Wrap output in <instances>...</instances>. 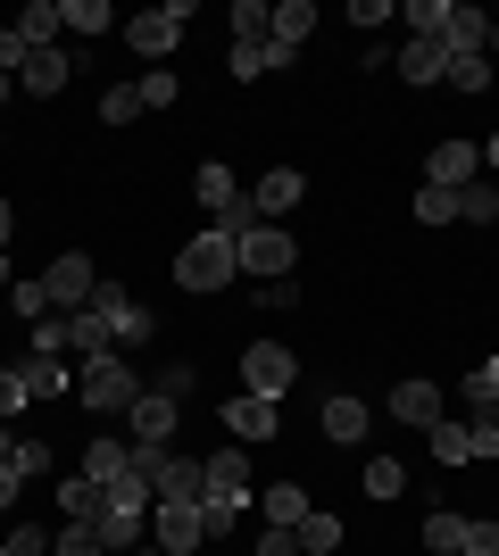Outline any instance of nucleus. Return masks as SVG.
Returning a JSON list of instances; mask_svg holds the SVG:
<instances>
[{
  "mask_svg": "<svg viewBox=\"0 0 499 556\" xmlns=\"http://www.w3.org/2000/svg\"><path fill=\"white\" fill-rule=\"evenodd\" d=\"M59 25H75V34H109V9H100V0H59Z\"/></svg>",
  "mask_w": 499,
  "mask_h": 556,
  "instance_id": "obj_39",
  "label": "nucleus"
},
{
  "mask_svg": "<svg viewBox=\"0 0 499 556\" xmlns=\"http://www.w3.org/2000/svg\"><path fill=\"white\" fill-rule=\"evenodd\" d=\"M400 490H408V473H400L391 457H375V465H366V498H375V507H391Z\"/></svg>",
  "mask_w": 499,
  "mask_h": 556,
  "instance_id": "obj_34",
  "label": "nucleus"
},
{
  "mask_svg": "<svg viewBox=\"0 0 499 556\" xmlns=\"http://www.w3.org/2000/svg\"><path fill=\"white\" fill-rule=\"evenodd\" d=\"M316 34V9L309 0H284V9H275V25H266V42H284V50H300Z\"/></svg>",
  "mask_w": 499,
  "mask_h": 556,
  "instance_id": "obj_20",
  "label": "nucleus"
},
{
  "mask_svg": "<svg viewBox=\"0 0 499 556\" xmlns=\"http://www.w3.org/2000/svg\"><path fill=\"white\" fill-rule=\"evenodd\" d=\"M75 399H84V407H100V416H125V407L142 399V382H134V366L109 349V357H84V374H75Z\"/></svg>",
  "mask_w": 499,
  "mask_h": 556,
  "instance_id": "obj_2",
  "label": "nucleus"
},
{
  "mask_svg": "<svg viewBox=\"0 0 499 556\" xmlns=\"http://www.w3.org/2000/svg\"><path fill=\"white\" fill-rule=\"evenodd\" d=\"M92 307L109 316V341H117V349H142L150 332H159V316H150L142 300H125L117 282H100V291H92Z\"/></svg>",
  "mask_w": 499,
  "mask_h": 556,
  "instance_id": "obj_7",
  "label": "nucleus"
},
{
  "mask_svg": "<svg viewBox=\"0 0 499 556\" xmlns=\"http://www.w3.org/2000/svg\"><path fill=\"white\" fill-rule=\"evenodd\" d=\"M234 250H241V275H259V282H291V266H300V241L284 225H250Z\"/></svg>",
  "mask_w": 499,
  "mask_h": 556,
  "instance_id": "obj_3",
  "label": "nucleus"
},
{
  "mask_svg": "<svg viewBox=\"0 0 499 556\" xmlns=\"http://www.w3.org/2000/svg\"><path fill=\"white\" fill-rule=\"evenodd\" d=\"M67 349H75V357H109V349H117V341H109V316H100V307L67 316Z\"/></svg>",
  "mask_w": 499,
  "mask_h": 556,
  "instance_id": "obj_19",
  "label": "nucleus"
},
{
  "mask_svg": "<svg viewBox=\"0 0 499 556\" xmlns=\"http://www.w3.org/2000/svg\"><path fill=\"white\" fill-rule=\"evenodd\" d=\"M150 391H159V399H175V407H184V399H191V366H166L159 382H150Z\"/></svg>",
  "mask_w": 499,
  "mask_h": 556,
  "instance_id": "obj_50",
  "label": "nucleus"
},
{
  "mask_svg": "<svg viewBox=\"0 0 499 556\" xmlns=\"http://www.w3.org/2000/svg\"><path fill=\"white\" fill-rule=\"evenodd\" d=\"M291 540H300V556H325V548H341V515L309 507V515H300V532H291Z\"/></svg>",
  "mask_w": 499,
  "mask_h": 556,
  "instance_id": "obj_27",
  "label": "nucleus"
},
{
  "mask_svg": "<svg viewBox=\"0 0 499 556\" xmlns=\"http://www.w3.org/2000/svg\"><path fill=\"white\" fill-rule=\"evenodd\" d=\"M209 490H225V498H241V507H250V457H241V448L209 457Z\"/></svg>",
  "mask_w": 499,
  "mask_h": 556,
  "instance_id": "obj_24",
  "label": "nucleus"
},
{
  "mask_svg": "<svg viewBox=\"0 0 499 556\" xmlns=\"http://www.w3.org/2000/svg\"><path fill=\"white\" fill-rule=\"evenodd\" d=\"M0 548H9V556H42L50 532H42V523H9V540H0Z\"/></svg>",
  "mask_w": 499,
  "mask_h": 556,
  "instance_id": "obj_47",
  "label": "nucleus"
},
{
  "mask_svg": "<svg viewBox=\"0 0 499 556\" xmlns=\"http://www.w3.org/2000/svg\"><path fill=\"white\" fill-rule=\"evenodd\" d=\"M184 17H191V0H159V9H142V17L125 25V42L142 50V59H166V50L184 42Z\"/></svg>",
  "mask_w": 499,
  "mask_h": 556,
  "instance_id": "obj_6",
  "label": "nucleus"
},
{
  "mask_svg": "<svg viewBox=\"0 0 499 556\" xmlns=\"http://www.w3.org/2000/svg\"><path fill=\"white\" fill-rule=\"evenodd\" d=\"M291 382H300V357H291L284 341H250L241 349V391L250 399H284Z\"/></svg>",
  "mask_w": 499,
  "mask_h": 556,
  "instance_id": "obj_5",
  "label": "nucleus"
},
{
  "mask_svg": "<svg viewBox=\"0 0 499 556\" xmlns=\"http://www.w3.org/2000/svg\"><path fill=\"white\" fill-rule=\"evenodd\" d=\"M259 515L275 523V532H300V515H309V490H300V482H275V490H259Z\"/></svg>",
  "mask_w": 499,
  "mask_h": 556,
  "instance_id": "obj_16",
  "label": "nucleus"
},
{
  "mask_svg": "<svg viewBox=\"0 0 499 556\" xmlns=\"http://www.w3.org/2000/svg\"><path fill=\"white\" fill-rule=\"evenodd\" d=\"M241 515H250L241 498H225V490H200V532H209V540H225V532L241 523Z\"/></svg>",
  "mask_w": 499,
  "mask_h": 556,
  "instance_id": "obj_29",
  "label": "nucleus"
},
{
  "mask_svg": "<svg viewBox=\"0 0 499 556\" xmlns=\"http://www.w3.org/2000/svg\"><path fill=\"white\" fill-rule=\"evenodd\" d=\"M34 357H67V316H42V325H34Z\"/></svg>",
  "mask_w": 499,
  "mask_h": 556,
  "instance_id": "obj_46",
  "label": "nucleus"
},
{
  "mask_svg": "<svg viewBox=\"0 0 499 556\" xmlns=\"http://www.w3.org/2000/svg\"><path fill=\"white\" fill-rule=\"evenodd\" d=\"M9 291H17V316H25V325H42V316H50V291H42V275H34V282H9Z\"/></svg>",
  "mask_w": 499,
  "mask_h": 556,
  "instance_id": "obj_44",
  "label": "nucleus"
},
{
  "mask_svg": "<svg viewBox=\"0 0 499 556\" xmlns=\"http://www.w3.org/2000/svg\"><path fill=\"white\" fill-rule=\"evenodd\" d=\"M9 232H17V225H9V200H0V250H9Z\"/></svg>",
  "mask_w": 499,
  "mask_h": 556,
  "instance_id": "obj_54",
  "label": "nucleus"
},
{
  "mask_svg": "<svg viewBox=\"0 0 499 556\" xmlns=\"http://www.w3.org/2000/svg\"><path fill=\"white\" fill-rule=\"evenodd\" d=\"M109 498H117V507H159V498H150V482L134 473V465H125L117 482H109Z\"/></svg>",
  "mask_w": 499,
  "mask_h": 556,
  "instance_id": "obj_45",
  "label": "nucleus"
},
{
  "mask_svg": "<svg viewBox=\"0 0 499 556\" xmlns=\"http://www.w3.org/2000/svg\"><path fill=\"white\" fill-rule=\"evenodd\" d=\"M42 291H50V316H84V307H92V291H100L92 257H84V250L50 257V266H42Z\"/></svg>",
  "mask_w": 499,
  "mask_h": 556,
  "instance_id": "obj_4",
  "label": "nucleus"
},
{
  "mask_svg": "<svg viewBox=\"0 0 499 556\" xmlns=\"http://www.w3.org/2000/svg\"><path fill=\"white\" fill-rule=\"evenodd\" d=\"M125 465H134V448H125V441H109V432H100V441H92V448H84V473H92V482H100V490L117 482Z\"/></svg>",
  "mask_w": 499,
  "mask_h": 556,
  "instance_id": "obj_23",
  "label": "nucleus"
},
{
  "mask_svg": "<svg viewBox=\"0 0 499 556\" xmlns=\"http://www.w3.org/2000/svg\"><path fill=\"white\" fill-rule=\"evenodd\" d=\"M9 448H17V432H9V424H0V465H9Z\"/></svg>",
  "mask_w": 499,
  "mask_h": 556,
  "instance_id": "obj_55",
  "label": "nucleus"
},
{
  "mask_svg": "<svg viewBox=\"0 0 499 556\" xmlns=\"http://www.w3.org/2000/svg\"><path fill=\"white\" fill-rule=\"evenodd\" d=\"M458 391H466V407H475V424H491V416H499V357H475Z\"/></svg>",
  "mask_w": 499,
  "mask_h": 556,
  "instance_id": "obj_15",
  "label": "nucleus"
},
{
  "mask_svg": "<svg viewBox=\"0 0 499 556\" xmlns=\"http://www.w3.org/2000/svg\"><path fill=\"white\" fill-rule=\"evenodd\" d=\"M150 540H159V556L209 548V532H200V507H184V498H159V507H150Z\"/></svg>",
  "mask_w": 499,
  "mask_h": 556,
  "instance_id": "obj_8",
  "label": "nucleus"
},
{
  "mask_svg": "<svg viewBox=\"0 0 499 556\" xmlns=\"http://www.w3.org/2000/svg\"><path fill=\"white\" fill-rule=\"evenodd\" d=\"M25 407H34V399H25V374H17V366H0V424H17Z\"/></svg>",
  "mask_w": 499,
  "mask_h": 556,
  "instance_id": "obj_41",
  "label": "nucleus"
},
{
  "mask_svg": "<svg viewBox=\"0 0 499 556\" xmlns=\"http://www.w3.org/2000/svg\"><path fill=\"white\" fill-rule=\"evenodd\" d=\"M475 175H483V150H475V141H441V150L425 159V184H441V191H466Z\"/></svg>",
  "mask_w": 499,
  "mask_h": 556,
  "instance_id": "obj_12",
  "label": "nucleus"
},
{
  "mask_svg": "<svg viewBox=\"0 0 499 556\" xmlns=\"http://www.w3.org/2000/svg\"><path fill=\"white\" fill-rule=\"evenodd\" d=\"M483 59H499V17H491V42H483Z\"/></svg>",
  "mask_w": 499,
  "mask_h": 556,
  "instance_id": "obj_56",
  "label": "nucleus"
},
{
  "mask_svg": "<svg viewBox=\"0 0 499 556\" xmlns=\"http://www.w3.org/2000/svg\"><path fill=\"white\" fill-rule=\"evenodd\" d=\"M0 556H9V548H0Z\"/></svg>",
  "mask_w": 499,
  "mask_h": 556,
  "instance_id": "obj_60",
  "label": "nucleus"
},
{
  "mask_svg": "<svg viewBox=\"0 0 499 556\" xmlns=\"http://www.w3.org/2000/svg\"><path fill=\"white\" fill-rule=\"evenodd\" d=\"M59 84H67V59H59V50H34V59H25V75H17V92H59Z\"/></svg>",
  "mask_w": 499,
  "mask_h": 556,
  "instance_id": "obj_28",
  "label": "nucleus"
},
{
  "mask_svg": "<svg viewBox=\"0 0 499 556\" xmlns=\"http://www.w3.org/2000/svg\"><path fill=\"white\" fill-rule=\"evenodd\" d=\"M291 59H300V50H284V42H234V59H225V67H234L241 84H250V75H275V67H291Z\"/></svg>",
  "mask_w": 499,
  "mask_h": 556,
  "instance_id": "obj_18",
  "label": "nucleus"
},
{
  "mask_svg": "<svg viewBox=\"0 0 499 556\" xmlns=\"http://www.w3.org/2000/svg\"><path fill=\"white\" fill-rule=\"evenodd\" d=\"M134 92H142V109H175V100H184V84H175L166 67H150L142 84H134Z\"/></svg>",
  "mask_w": 499,
  "mask_h": 556,
  "instance_id": "obj_40",
  "label": "nucleus"
},
{
  "mask_svg": "<svg viewBox=\"0 0 499 556\" xmlns=\"http://www.w3.org/2000/svg\"><path fill=\"white\" fill-rule=\"evenodd\" d=\"M216 424H225V432H234L241 448H259V441H275V432H284L275 399H250V391H241V399H225V416H216Z\"/></svg>",
  "mask_w": 499,
  "mask_h": 556,
  "instance_id": "obj_11",
  "label": "nucleus"
},
{
  "mask_svg": "<svg viewBox=\"0 0 499 556\" xmlns=\"http://www.w3.org/2000/svg\"><path fill=\"white\" fill-rule=\"evenodd\" d=\"M325 441H341V448L366 441V407L358 399H325Z\"/></svg>",
  "mask_w": 499,
  "mask_h": 556,
  "instance_id": "obj_22",
  "label": "nucleus"
},
{
  "mask_svg": "<svg viewBox=\"0 0 499 556\" xmlns=\"http://www.w3.org/2000/svg\"><path fill=\"white\" fill-rule=\"evenodd\" d=\"M425 448H433L441 465H466V424H450V416H441V424L425 432Z\"/></svg>",
  "mask_w": 499,
  "mask_h": 556,
  "instance_id": "obj_38",
  "label": "nucleus"
},
{
  "mask_svg": "<svg viewBox=\"0 0 499 556\" xmlns=\"http://www.w3.org/2000/svg\"><path fill=\"white\" fill-rule=\"evenodd\" d=\"M9 282H17V275H9V250H0V291H9Z\"/></svg>",
  "mask_w": 499,
  "mask_h": 556,
  "instance_id": "obj_58",
  "label": "nucleus"
},
{
  "mask_svg": "<svg viewBox=\"0 0 499 556\" xmlns=\"http://www.w3.org/2000/svg\"><path fill=\"white\" fill-rule=\"evenodd\" d=\"M475 457H499V416L491 424H466V465Z\"/></svg>",
  "mask_w": 499,
  "mask_h": 556,
  "instance_id": "obj_48",
  "label": "nucleus"
},
{
  "mask_svg": "<svg viewBox=\"0 0 499 556\" xmlns=\"http://www.w3.org/2000/svg\"><path fill=\"white\" fill-rule=\"evenodd\" d=\"M17 490H25V473H17V465H0V515L17 507Z\"/></svg>",
  "mask_w": 499,
  "mask_h": 556,
  "instance_id": "obj_52",
  "label": "nucleus"
},
{
  "mask_svg": "<svg viewBox=\"0 0 499 556\" xmlns=\"http://www.w3.org/2000/svg\"><path fill=\"white\" fill-rule=\"evenodd\" d=\"M391 416L433 432V424H441V391H433V382H400V391H391Z\"/></svg>",
  "mask_w": 499,
  "mask_h": 556,
  "instance_id": "obj_14",
  "label": "nucleus"
},
{
  "mask_svg": "<svg viewBox=\"0 0 499 556\" xmlns=\"http://www.w3.org/2000/svg\"><path fill=\"white\" fill-rule=\"evenodd\" d=\"M259 556H300V540H291V532H275V523H266V532H259Z\"/></svg>",
  "mask_w": 499,
  "mask_h": 556,
  "instance_id": "obj_51",
  "label": "nucleus"
},
{
  "mask_svg": "<svg viewBox=\"0 0 499 556\" xmlns=\"http://www.w3.org/2000/svg\"><path fill=\"white\" fill-rule=\"evenodd\" d=\"M134 556H159V548H134Z\"/></svg>",
  "mask_w": 499,
  "mask_h": 556,
  "instance_id": "obj_59",
  "label": "nucleus"
},
{
  "mask_svg": "<svg viewBox=\"0 0 499 556\" xmlns=\"http://www.w3.org/2000/svg\"><path fill=\"white\" fill-rule=\"evenodd\" d=\"M391 67H400L408 84H441V75H450V50H433V42H408L400 59H391Z\"/></svg>",
  "mask_w": 499,
  "mask_h": 556,
  "instance_id": "obj_21",
  "label": "nucleus"
},
{
  "mask_svg": "<svg viewBox=\"0 0 499 556\" xmlns=\"http://www.w3.org/2000/svg\"><path fill=\"white\" fill-rule=\"evenodd\" d=\"M458 540H466V515H450V507L425 515V548H433V556H458Z\"/></svg>",
  "mask_w": 499,
  "mask_h": 556,
  "instance_id": "obj_32",
  "label": "nucleus"
},
{
  "mask_svg": "<svg viewBox=\"0 0 499 556\" xmlns=\"http://www.w3.org/2000/svg\"><path fill=\"white\" fill-rule=\"evenodd\" d=\"M25 399H59V391H67V374H59V357H25Z\"/></svg>",
  "mask_w": 499,
  "mask_h": 556,
  "instance_id": "obj_31",
  "label": "nucleus"
},
{
  "mask_svg": "<svg viewBox=\"0 0 499 556\" xmlns=\"http://www.w3.org/2000/svg\"><path fill=\"white\" fill-rule=\"evenodd\" d=\"M134 116H142V92H134V84H109V92H100V125H134Z\"/></svg>",
  "mask_w": 499,
  "mask_h": 556,
  "instance_id": "obj_36",
  "label": "nucleus"
},
{
  "mask_svg": "<svg viewBox=\"0 0 499 556\" xmlns=\"http://www.w3.org/2000/svg\"><path fill=\"white\" fill-rule=\"evenodd\" d=\"M483 166H491V184H499V134H491V141H483Z\"/></svg>",
  "mask_w": 499,
  "mask_h": 556,
  "instance_id": "obj_53",
  "label": "nucleus"
},
{
  "mask_svg": "<svg viewBox=\"0 0 499 556\" xmlns=\"http://www.w3.org/2000/svg\"><path fill=\"white\" fill-rule=\"evenodd\" d=\"M125 424H134V448H175V424H184V407L159 391H142L134 407H125Z\"/></svg>",
  "mask_w": 499,
  "mask_h": 556,
  "instance_id": "obj_10",
  "label": "nucleus"
},
{
  "mask_svg": "<svg viewBox=\"0 0 499 556\" xmlns=\"http://www.w3.org/2000/svg\"><path fill=\"white\" fill-rule=\"evenodd\" d=\"M441 84H450V92H491V59H450V75H441Z\"/></svg>",
  "mask_w": 499,
  "mask_h": 556,
  "instance_id": "obj_33",
  "label": "nucleus"
},
{
  "mask_svg": "<svg viewBox=\"0 0 499 556\" xmlns=\"http://www.w3.org/2000/svg\"><path fill=\"white\" fill-rule=\"evenodd\" d=\"M92 532H100V548L109 556H134L150 540V507H117L109 490H100V515H92Z\"/></svg>",
  "mask_w": 499,
  "mask_h": 556,
  "instance_id": "obj_9",
  "label": "nucleus"
},
{
  "mask_svg": "<svg viewBox=\"0 0 499 556\" xmlns=\"http://www.w3.org/2000/svg\"><path fill=\"white\" fill-rule=\"evenodd\" d=\"M50 556H109V548H100V532H92V523H67Z\"/></svg>",
  "mask_w": 499,
  "mask_h": 556,
  "instance_id": "obj_43",
  "label": "nucleus"
},
{
  "mask_svg": "<svg viewBox=\"0 0 499 556\" xmlns=\"http://www.w3.org/2000/svg\"><path fill=\"white\" fill-rule=\"evenodd\" d=\"M266 25H275L266 0H234V42H266Z\"/></svg>",
  "mask_w": 499,
  "mask_h": 556,
  "instance_id": "obj_35",
  "label": "nucleus"
},
{
  "mask_svg": "<svg viewBox=\"0 0 499 556\" xmlns=\"http://www.w3.org/2000/svg\"><path fill=\"white\" fill-rule=\"evenodd\" d=\"M416 225H458V191L425 184V191H416Z\"/></svg>",
  "mask_w": 499,
  "mask_h": 556,
  "instance_id": "obj_37",
  "label": "nucleus"
},
{
  "mask_svg": "<svg viewBox=\"0 0 499 556\" xmlns=\"http://www.w3.org/2000/svg\"><path fill=\"white\" fill-rule=\"evenodd\" d=\"M9 465H17L25 482H42V473H50V441H17V448H9Z\"/></svg>",
  "mask_w": 499,
  "mask_h": 556,
  "instance_id": "obj_42",
  "label": "nucleus"
},
{
  "mask_svg": "<svg viewBox=\"0 0 499 556\" xmlns=\"http://www.w3.org/2000/svg\"><path fill=\"white\" fill-rule=\"evenodd\" d=\"M59 515H67V523H92L100 515V482L92 473H67V482H59Z\"/></svg>",
  "mask_w": 499,
  "mask_h": 556,
  "instance_id": "obj_25",
  "label": "nucleus"
},
{
  "mask_svg": "<svg viewBox=\"0 0 499 556\" xmlns=\"http://www.w3.org/2000/svg\"><path fill=\"white\" fill-rule=\"evenodd\" d=\"M17 34H25V50H50V34H59V9H50V0H25V9H17Z\"/></svg>",
  "mask_w": 499,
  "mask_h": 556,
  "instance_id": "obj_30",
  "label": "nucleus"
},
{
  "mask_svg": "<svg viewBox=\"0 0 499 556\" xmlns=\"http://www.w3.org/2000/svg\"><path fill=\"white\" fill-rule=\"evenodd\" d=\"M458 225H499V184L491 175H475V184L458 191Z\"/></svg>",
  "mask_w": 499,
  "mask_h": 556,
  "instance_id": "obj_26",
  "label": "nucleus"
},
{
  "mask_svg": "<svg viewBox=\"0 0 499 556\" xmlns=\"http://www.w3.org/2000/svg\"><path fill=\"white\" fill-rule=\"evenodd\" d=\"M191 191H200V208H209V225H216V216H225V208H234V200H241V184H234V166H200V175H191Z\"/></svg>",
  "mask_w": 499,
  "mask_h": 556,
  "instance_id": "obj_17",
  "label": "nucleus"
},
{
  "mask_svg": "<svg viewBox=\"0 0 499 556\" xmlns=\"http://www.w3.org/2000/svg\"><path fill=\"white\" fill-rule=\"evenodd\" d=\"M234 275H241V250H234L225 225H200L184 241V257H175V282H184V291H225Z\"/></svg>",
  "mask_w": 499,
  "mask_h": 556,
  "instance_id": "obj_1",
  "label": "nucleus"
},
{
  "mask_svg": "<svg viewBox=\"0 0 499 556\" xmlns=\"http://www.w3.org/2000/svg\"><path fill=\"white\" fill-rule=\"evenodd\" d=\"M9 92H17V75H0V109H9Z\"/></svg>",
  "mask_w": 499,
  "mask_h": 556,
  "instance_id": "obj_57",
  "label": "nucleus"
},
{
  "mask_svg": "<svg viewBox=\"0 0 499 556\" xmlns=\"http://www.w3.org/2000/svg\"><path fill=\"white\" fill-rule=\"evenodd\" d=\"M458 556H499V523H466V540H458Z\"/></svg>",
  "mask_w": 499,
  "mask_h": 556,
  "instance_id": "obj_49",
  "label": "nucleus"
},
{
  "mask_svg": "<svg viewBox=\"0 0 499 556\" xmlns=\"http://www.w3.org/2000/svg\"><path fill=\"white\" fill-rule=\"evenodd\" d=\"M300 191H309V184H300L291 166H275V175H259V191H250V208H259L266 225H275V216H291V208H300Z\"/></svg>",
  "mask_w": 499,
  "mask_h": 556,
  "instance_id": "obj_13",
  "label": "nucleus"
}]
</instances>
